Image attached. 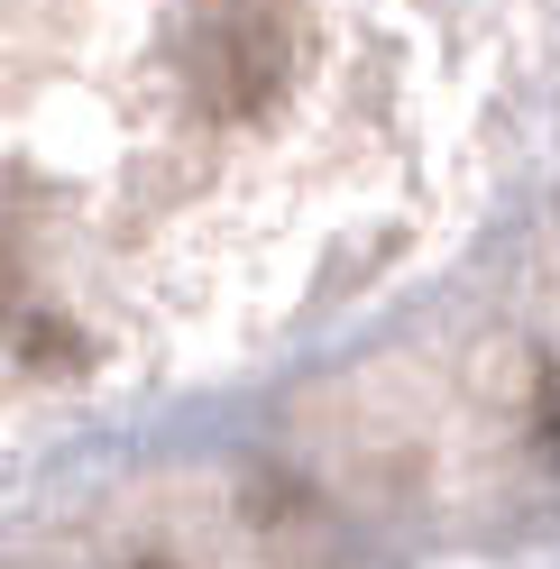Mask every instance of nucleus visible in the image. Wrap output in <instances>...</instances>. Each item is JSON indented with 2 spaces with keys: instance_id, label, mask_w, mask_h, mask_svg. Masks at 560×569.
Instances as JSON below:
<instances>
[{
  "instance_id": "obj_1",
  "label": "nucleus",
  "mask_w": 560,
  "mask_h": 569,
  "mask_svg": "<svg viewBox=\"0 0 560 569\" xmlns=\"http://www.w3.org/2000/svg\"><path fill=\"white\" fill-rule=\"evenodd\" d=\"M138 569H174V560H138Z\"/></svg>"
}]
</instances>
